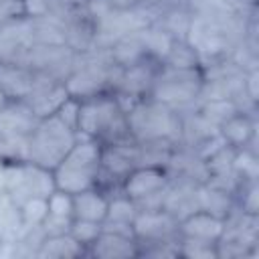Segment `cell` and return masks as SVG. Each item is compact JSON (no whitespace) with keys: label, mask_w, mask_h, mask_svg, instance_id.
Here are the masks:
<instances>
[{"label":"cell","mask_w":259,"mask_h":259,"mask_svg":"<svg viewBox=\"0 0 259 259\" xmlns=\"http://www.w3.org/2000/svg\"><path fill=\"white\" fill-rule=\"evenodd\" d=\"M101 154H103V144L91 138L77 136L71 150L51 170L55 188L77 194L81 190L97 186L101 172Z\"/></svg>","instance_id":"6da1fadb"},{"label":"cell","mask_w":259,"mask_h":259,"mask_svg":"<svg viewBox=\"0 0 259 259\" xmlns=\"http://www.w3.org/2000/svg\"><path fill=\"white\" fill-rule=\"evenodd\" d=\"M130 132V121L111 95H91L83 97L77 115V136L97 140L99 144H121L123 136Z\"/></svg>","instance_id":"7a4b0ae2"},{"label":"cell","mask_w":259,"mask_h":259,"mask_svg":"<svg viewBox=\"0 0 259 259\" xmlns=\"http://www.w3.org/2000/svg\"><path fill=\"white\" fill-rule=\"evenodd\" d=\"M77 140V132L59 115L36 119L26 138V162L53 170Z\"/></svg>","instance_id":"3957f363"},{"label":"cell","mask_w":259,"mask_h":259,"mask_svg":"<svg viewBox=\"0 0 259 259\" xmlns=\"http://www.w3.org/2000/svg\"><path fill=\"white\" fill-rule=\"evenodd\" d=\"M168 184V174L162 166H134L121 180V192L136 200L138 204L146 198H152L164 190Z\"/></svg>","instance_id":"277c9868"},{"label":"cell","mask_w":259,"mask_h":259,"mask_svg":"<svg viewBox=\"0 0 259 259\" xmlns=\"http://www.w3.org/2000/svg\"><path fill=\"white\" fill-rule=\"evenodd\" d=\"M176 231L180 237H186V239L221 243V239L225 237L227 225H225V219L212 210H196V212H190L186 219H182Z\"/></svg>","instance_id":"5b68a950"},{"label":"cell","mask_w":259,"mask_h":259,"mask_svg":"<svg viewBox=\"0 0 259 259\" xmlns=\"http://www.w3.org/2000/svg\"><path fill=\"white\" fill-rule=\"evenodd\" d=\"M87 255L99 257V259H130L140 255V241L136 235L103 229L101 235L89 245Z\"/></svg>","instance_id":"8992f818"},{"label":"cell","mask_w":259,"mask_h":259,"mask_svg":"<svg viewBox=\"0 0 259 259\" xmlns=\"http://www.w3.org/2000/svg\"><path fill=\"white\" fill-rule=\"evenodd\" d=\"M107 206H109V196L101 186H93L73 194V219L93 221L103 225Z\"/></svg>","instance_id":"52a82bcc"},{"label":"cell","mask_w":259,"mask_h":259,"mask_svg":"<svg viewBox=\"0 0 259 259\" xmlns=\"http://www.w3.org/2000/svg\"><path fill=\"white\" fill-rule=\"evenodd\" d=\"M178 229V225L172 223V219L162 212V210H148L142 212L138 210V217L134 221V233L136 239L142 241H160V239H168V235Z\"/></svg>","instance_id":"ba28073f"},{"label":"cell","mask_w":259,"mask_h":259,"mask_svg":"<svg viewBox=\"0 0 259 259\" xmlns=\"http://www.w3.org/2000/svg\"><path fill=\"white\" fill-rule=\"evenodd\" d=\"M38 257H49V259H69V257H81L87 255V249L77 243L69 231L63 233H51L40 241V247L36 251Z\"/></svg>","instance_id":"9c48e42d"},{"label":"cell","mask_w":259,"mask_h":259,"mask_svg":"<svg viewBox=\"0 0 259 259\" xmlns=\"http://www.w3.org/2000/svg\"><path fill=\"white\" fill-rule=\"evenodd\" d=\"M47 206H49V219L45 223H59V225H71L73 221V194L55 188L47 196Z\"/></svg>","instance_id":"30bf717a"},{"label":"cell","mask_w":259,"mask_h":259,"mask_svg":"<svg viewBox=\"0 0 259 259\" xmlns=\"http://www.w3.org/2000/svg\"><path fill=\"white\" fill-rule=\"evenodd\" d=\"M18 214L20 223L26 227H42L45 221L49 219V206H47V196H26L18 204Z\"/></svg>","instance_id":"8fae6325"},{"label":"cell","mask_w":259,"mask_h":259,"mask_svg":"<svg viewBox=\"0 0 259 259\" xmlns=\"http://www.w3.org/2000/svg\"><path fill=\"white\" fill-rule=\"evenodd\" d=\"M223 136H225V142H229L233 148H241L251 140L253 123L245 115L229 117L225 121V125H223Z\"/></svg>","instance_id":"7c38bea8"},{"label":"cell","mask_w":259,"mask_h":259,"mask_svg":"<svg viewBox=\"0 0 259 259\" xmlns=\"http://www.w3.org/2000/svg\"><path fill=\"white\" fill-rule=\"evenodd\" d=\"M103 231V225L101 223H93V221H79V219H73L71 225H69V235L81 243L85 249H89V245L101 235Z\"/></svg>","instance_id":"4fadbf2b"},{"label":"cell","mask_w":259,"mask_h":259,"mask_svg":"<svg viewBox=\"0 0 259 259\" xmlns=\"http://www.w3.org/2000/svg\"><path fill=\"white\" fill-rule=\"evenodd\" d=\"M178 253L184 255V257H217L221 251H219V243H208V241L180 237Z\"/></svg>","instance_id":"5bb4252c"},{"label":"cell","mask_w":259,"mask_h":259,"mask_svg":"<svg viewBox=\"0 0 259 259\" xmlns=\"http://www.w3.org/2000/svg\"><path fill=\"white\" fill-rule=\"evenodd\" d=\"M26 16L22 0H0V26L16 22Z\"/></svg>","instance_id":"9a60e30c"},{"label":"cell","mask_w":259,"mask_h":259,"mask_svg":"<svg viewBox=\"0 0 259 259\" xmlns=\"http://www.w3.org/2000/svg\"><path fill=\"white\" fill-rule=\"evenodd\" d=\"M26 16H42L47 12V0H22Z\"/></svg>","instance_id":"2e32d148"},{"label":"cell","mask_w":259,"mask_h":259,"mask_svg":"<svg viewBox=\"0 0 259 259\" xmlns=\"http://www.w3.org/2000/svg\"><path fill=\"white\" fill-rule=\"evenodd\" d=\"M2 243H4V241H2V237H0V253H2Z\"/></svg>","instance_id":"e0dca14e"},{"label":"cell","mask_w":259,"mask_h":259,"mask_svg":"<svg viewBox=\"0 0 259 259\" xmlns=\"http://www.w3.org/2000/svg\"><path fill=\"white\" fill-rule=\"evenodd\" d=\"M0 194H2V192H0Z\"/></svg>","instance_id":"ac0fdd59"}]
</instances>
